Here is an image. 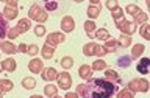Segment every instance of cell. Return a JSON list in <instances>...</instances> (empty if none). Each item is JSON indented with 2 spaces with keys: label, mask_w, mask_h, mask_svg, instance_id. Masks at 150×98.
I'll use <instances>...</instances> for the list:
<instances>
[{
  "label": "cell",
  "mask_w": 150,
  "mask_h": 98,
  "mask_svg": "<svg viewBox=\"0 0 150 98\" xmlns=\"http://www.w3.org/2000/svg\"><path fill=\"white\" fill-rule=\"evenodd\" d=\"M117 86L110 83L106 78H89L84 84L83 98H110L116 93Z\"/></svg>",
  "instance_id": "obj_1"
},
{
  "label": "cell",
  "mask_w": 150,
  "mask_h": 98,
  "mask_svg": "<svg viewBox=\"0 0 150 98\" xmlns=\"http://www.w3.org/2000/svg\"><path fill=\"white\" fill-rule=\"evenodd\" d=\"M28 19H30V20H36L39 23H44V22H47V19H49V13H47L41 5L33 3L30 6V9H28Z\"/></svg>",
  "instance_id": "obj_2"
},
{
  "label": "cell",
  "mask_w": 150,
  "mask_h": 98,
  "mask_svg": "<svg viewBox=\"0 0 150 98\" xmlns=\"http://www.w3.org/2000/svg\"><path fill=\"white\" fill-rule=\"evenodd\" d=\"M127 89L131 90L133 93H138V92H149V81L145 78H136V79H131V81L127 84Z\"/></svg>",
  "instance_id": "obj_3"
},
{
  "label": "cell",
  "mask_w": 150,
  "mask_h": 98,
  "mask_svg": "<svg viewBox=\"0 0 150 98\" xmlns=\"http://www.w3.org/2000/svg\"><path fill=\"white\" fill-rule=\"evenodd\" d=\"M83 53L84 56H98V58H102V56L106 55V50L103 48V45H98L96 42H89L83 47Z\"/></svg>",
  "instance_id": "obj_4"
},
{
  "label": "cell",
  "mask_w": 150,
  "mask_h": 98,
  "mask_svg": "<svg viewBox=\"0 0 150 98\" xmlns=\"http://www.w3.org/2000/svg\"><path fill=\"white\" fill-rule=\"evenodd\" d=\"M116 27L119 28V30H120L122 33H124V34H128V36L134 34V33H136V30H138V25H136L134 22L125 20L124 17H122V19H119V20H116Z\"/></svg>",
  "instance_id": "obj_5"
},
{
  "label": "cell",
  "mask_w": 150,
  "mask_h": 98,
  "mask_svg": "<svg viewBox=\"0 0 150 98\" xmlns=\"http://www.w3.org/2000/svg\"><path fill=\"white\" fill-rule=\"evenodd\" d=\"M56 81H58V87L63 89V90H67V89L72 87V78L67 72H61L56 76Z\"/></svg>",
  "instance_id": "obj_6"
},
{
  "label": "cell",
  "mask_w": 150,
  "mask_h": 98,
  "mask_svg": "<svg viewBox=\"0 0 150 98\" xmlns=\"http://www.w3.org/2000/svg\"><path fill=\"white\" fill-rule=\"evenodd\" d=\"M66 41V36H64V33H58V31H55V33H50L49 36L45 37V42L47 44H50V45H59V44H63V42Z\"/></svg>",
  "instance_id": "obj_7"
},
{
  "label": "cell",
  "mask_w": 150,
  "mask_h": 98,
  "mask_svg": "<svg viewBox=\"0 0 150 98\" xmlns=\"http://www.w3.org/2000/svg\"><path fill=\"white\" fill-rule=\"evenodd\" d=\"M61 30H63V33H72L75 30V20L72 16H64L63 19H61Z\"/></svg>",
  "instance_id": "obj_8"
},
{
  "label": "cell",
  "mask_w": 150,
  "mask_h": 98,
  "mask_svg": "<svg viewBox=\"0 0 150 98\" xmlns=\"http://www.w3.org/2000/svg\"><path fill=\"white\" fill-rule=\"evenodd\" d=\"M103 78H106L110 83H112L114 86H120L122 84V78L119 76V73L116 72V70H112V69H105V76Z\"/></svg>",
  "instance_id": "obj_9"
},
{
  "label": "cell",
  "mask_w": 150,
  "mask_h": 98,
  "mask_svg": "<svg viewBox=\"0 0 150 98\" xmlns=\"http://www.w3.org/2000/svg\"><path fill=\"white\" fill-rule=\"evenodd\" d=\"M56 76H58V72L56 69L53 67H47V69H42L41 72V78L47 83H52V81H56Z\"/></svg>",
  "instance_id": "obj_10"
},
{
  "label": "cell",
  "mask_w": 150,
  "mask_h": 98,
  "mask_svg": "<svg viewBox=\"0 0 150 98\" xmlns=\"http://www.w3.org/2000/svg\"><path fill=\"white\" fill-rule=\"evenodd\" d=\"M42 69H44V62H42L41 59H38L33 56V59L28 62V70H30L31 73H41Z\"/></svg>",
  "instance_id": "obj_11"
},
{
  "label": "cell",
  "mask_w": 150,
  "mask_h": 98,
  "mask_svg": "<svg viewBox=\"0 0 150 98\" xmlns=\"http://www.w3.org/2000/svg\"><path fill=\"white\" fill-rule=\"evenodd\" d=\"M0 50L6 55H14L17 53V47L9 41H0Z\"/></svg>",
  "instance_id": "obj_12"
},
{
  "label": "cell",
  "mask_w": 150,
  "mask_h": 98,
  "mask_svg": "<svg viewBox=\"0 0 150 98\" xmlns=\"http://www.w3.org/2000/svg\"><path fill=\"white\" fill-rule=\"evenodd\" d=\"M2 14H3V17L6 19V20H13V19L17 17L19 9H17V6H5Z\"/></svg>",
  "instance_id": "obj_13"
},
{
  "label": "cell",
  "mask_w": 150,
  "mask_h": 98,
  "mask_svg": "<svg viewBox=\"0 0 150 98\" xmlns=\"http://www.w3.org/2000/svg\"><path fill=\"white\" fill-rule=\"evenodd\" d=\"M149 69H150V59L149 58H142L138 62V65H136V70H138V73H141V75H147Z\"/></svg>",
  "instance_id": "obj_14"
},
{
  "label": "cell",
  "mask_w": 150,
  "mask_h": 98,
  "mask_svg": "<svg viewBox=\"0 0 150 98\" xmlns=\"http://www.w3.org/2000/svg\"><path fill=\"white\" fill-rule=\"evenodd\" d=\"M105 44H103V48L106 50V53H114V51H117L119 48H117V42H116V39L114 37H108L106 41H103Z\"/></svg>",
  "instance_id": "obj_15"
},
{
  "label": "cell",
  "mask_w": 150,
  "mask_h": 98,
  "mask_svg": "<svg viewBox=\"0 0 150 98\" xmlns=\"http://www.w3.org/2000/svg\"><path fill=\"white\" fill-rule=\"evenodd\" d=\"M92 72H94V70L91 69V65H88V64L80 65V69H78V75L83 79H86V81H88L89 78H92Z\"/></svg>",
  "instance_id": "obj_16"
},
{
  "label": "cell",
  "mask_w": 150,
  "mask_h": 98,
  "mask_svg": "<svg viewBox=\"0 0 150 98\" xmlns=\"http://www.w3.org/2000/svg\"><path fill=\"white\" fill-rule=\"evenodd\" d=\"M116 42H117V48H127V47H130L131 45V37L128 36V34H122L116 39Z\"/></svg>",
  "instance_id": "obj_17"
},
{
  "label": "cell",
  "mask_w": 150,
  "mask_h": 98,
  "mask_svg": "<svg viewBox=\"0 0 150 98\" xmlns=\"http://www.w3.org/2000/svg\"><path fill=\"white\" fill-rule=\"evenodd\" d=\"M41 55H42V58H44V59H52V58H53V55H55V47L45 42L44 47L41 48Z\"/></svg>",
  "instance_id": "obj_18"
},
{
  "label": "cell",
  "mask_w": 150,
  "mask_h": 98,
  "mask_svg": "<svg viewBox=\"0 0 150 98\" xmlns=\"http://www.w3.org/2000/svg\"><path fill=\"white\" fill-rule=\"evenodd\" d=\"M14 89V83L11 79H0V97L3 95L5 92H9Z\"/></svg>",
  "instance_id": "obj_19"
},
{
  "label": "cell",
  "mask_w": 150,
  "mask_h": 98,
  "mask_svg": "<svg viewBox=\"0 0 150 98\" xmlns=\"http://www.w3.org/2000/svg\"><path fill=\"white\" fill-rule=\"evenodd\" d=\"M16 27H17L19 33H21V34H23V33H27V31L31 28V20H30V19H21Z\"/></svg>",
  "instance_id": "obj_20"
},
{
  "label": "cell",
  "mask_w": 150,
  "mask_h": 98,
  "mask_svg": "<svg viewBox=\"0 0 150 98\" xmlns=\"http://www.w3.org/2000/svg\"><path fill=\"white\" fill-rule=\"evenodd\" d=\"M97 30V25L94 20H86L84 22V31H86L88 37H91V39H94V33H96Z\"/></svg>",
  "instance_id": "obj_21"
},
{
  "label": "cell",
  "mask_w": 150,
  "mask_h": 98,
  "mask_svg": "<svg viewBox=\"0 0 150 98\" xmlns=\"http://www.w3.org/2000/svg\"><path fill=\"white\" fill-rule=\"evenodd\" d=\"M44 95L49 97V98H56V97H58V87L53 86L52 83H49L44 87Z\"/></svg>",
  "instance_id": "obj_22"
},
{
  "label": "cell",
  "mask_w": 150,
  "mask_h": 98,
  "mask_svg": "<svg viewBox=\"0 0 150 98\" xmlns=\"http://www.w3.org/2000/svg\"><path fill=\"white\" fill-rule=\"evenodd\" d=\"M2 67H3V70H5V72H9V73H13L14 70H16L17 64H16V61H14V59L8 58V59L2 61Z\"/></svg>",
  "instance_id": "obj_23"
},
{
  "label": "cell",
  "mask_w": 150,
  "mask_h": 98,
  "mask_svg": "<svg viewBox=\"0 0 150 98\" xmlns=\"http://www.w3.org/2000/svg\"><path fill=\"white\" fill-rule=\"evenodd\" d=\"M100 11H102V6H100V5H91V6L88 8L86 13H88V17L94 20V19H97L98 16H100Z\"/></svg>",
  "instance_id": "obj_24"
},
{
  "label": "cell",
  "mask_w": 150,
  "mask_h": 98,
  "mask_svg": "<svg viewBox=\"0 0 150 98\" xmlns=\"http://www.w3.org/2000/svg\"><path fill=\"white\" fill-rule=\"evenodd\" d=\"M6 33H8V20L0 13V41H3V37H6Z\"/></svg>",
  "instance_id": "obj_25"
},
{
  "label": "cell",
  "mask_w": 150,
  "mask_h": 98,
  "mask_svg": "<svg viewBox=\"0 0 150 98\" xmlns=\"http://www.w3.org/2000/svg\"><path fill=\"white\" fill-rule=\"evenodd\" d=\"M149 20V16H147V13H144L142 9H141L139 13H136L134 16H133V22L136 23V25H141V23H145Z\"/></svg>",
  "instance_id": "obj_26"
},
{
  "label": "cell",
  "mask_w": 150,
  "mask_h": 98,
  "mask_svg": "<svg viewBox=\"0 0 150 98\" xmlns=\"http://www.w3.org/2000/svg\"><path fill=\"white\" fill-rule=\"evenodd\" d=\"M110 37V31L106 28H97L96 33H94V39H98V41H106Z\"/></svg>",
  "instance_id": "obj_27"
},
{
  "label": "cell",
  "mask_w": 150,
  "mask_h": 98,
  "mask_svg": "<svg viewBox=\"0 0 150 98\" xmlns=\"http://www.w3.org/2000/svg\"><path fill=\"white\" fill-rule=\"evenodd\" d=\"M144 50H145L144 44H136V45H133V50H131V59H138L139 56L144 53Z\"/></svg>",
  "instance_id": "obj_28"
},
{
  "label": "cell",
  "mask_w": 150,
  "mask_h": 98,
  "mask_svg": "<svg viewBox=\"0 0 150 98\" xmlns=\"http://www.w3.org/2000/svg\"><path fill=\"white\" fill-rule=\"evenodd\" d=\"M116 62H117V65H119V67H122V69H127V67H130V64H131V56H127V55H124V56H119Z\"/></svg>",
  "instance_id": "obj_29"
},
{
  "label": "cell",
  "mask_w": 150,
  "mask_h": 98,
  "mask_svg": "<svg viewBox=\"0 0 150 98\" xmlns=\"http://www.w3.org/2000/svg\"><path fill=\"white\" fill-rule=\"evenodd\" d=\"M22 87L27 89V90H31V89L36 87V79L31 78V76H27L22 79Z\"/></svg>",
  "instance_id": "obj_30"
},
{
  "label": "cell",
  "mask_w": 150,
  "mask_h": 98,
  "mask_svg": "<svg viewBox=\"0 0 150 98\" xmlns=\"http://www.w3.org/2000/svg\"><path fill=\"white\" fill-rule=\"evenodd\" d=\"M59 64H61V67H63V69L69 70V69L74 67V59L70 58V56H63V58L59 59Z\"/></svg>",
  "instance_id": "obj_31"
},
{
  "label": "cell",
  "mask_w": 150,
  "mask_h": 98,
  "mask_svg": "<svg viewBox=\"0 0 150 98\" xmlns=\"http://www.w3.org/2000/svg\"><path fill=\"white\" fill-rule=\"evenodd\" d=\"M44 2V9L47 13L49 11H55L58 8V0H42Z\"/></svg>",
  "instance_id": "obj_32"
},
{
  "label": "cell",
  "mask_w": 150,
  "mask_h": 98,
  "mask_svg": "<svg viewBox=\"0 0 150 98\" xmlns=\"http://www.w3.org/2000/svg\"><path fill=\"white\" fill-rule=\"evenodd\" d=\"M124 14L125 13H124V9H122L120 6H116L114 9H111V16H112V19H114V22L124 17Z\"/></svg>",
  "instance_id": "obj_33"
},
{
  "label": "cell",
  "mask_w": 150,
  "mask_h": 98,
  "mask_svg": "<svg viewBox=\"0 0 150 98\" xmlns=\"http://www.w3.org/2000/svg\"><path fill=\"white\" fill-rule=\"evenodd\" d=\"M139 33H141V36H142L144 39L150 41V25H147V22H145V23H142V27H141Z\"/></svg>",
  "instance_id": "obj_34"
},
{
  "label": "cell",
  "mask_w": 150,
  "mask_h": 98,
  "mask_svg": "<svg viewBox=\"0 0 150 98\" xmlns=\"http://www.w3.org/2000/svg\"><path fill=\"white\" fill-rule=\"evenodd\" d=\"M91 69H92V70H105V69H106V62L100 58V59L94 61V64L91 65Z\"/></svg>",
  "instance_id": "obj_35"
},
{
  "label": "cell",
  "mask_w": 150,
  "mask_h": 98,
  "mask_svg": "<svg viewBox=\"0 0 150 98\" xmlns=\"http://www.w3.org/2000/svg\"><path fill=\"white\" fill-rule=\"evenodd\" d=\"M117 97H119V98H133V97H134V93L125 87V89H122L120 92H117Z\"/></svg>",
  "instance_id": "obj_36"
},
{
  "label": "cell",
  "mask_w": 150,
  "mask_h": 98,
  "mask_svg": "<svg viewBox=\"0 0 150 98\" xmlns=\"http://www.w3.org/2000/svg\"><path fill=\"white\" fill-rule=\"evenodd\" d=\"M38 51H41V50H39V47H38L36 44H30L27 47V55H30V56H36Z\"/></svg>",
  "instance_id": "obj_37"
},
{
  "label": "cell",
  "mask_w": 150,
  "mask_h": 98,
  "mask_svg": "<svg viewBox=\"0 0 150 98\" xmlns=\"http://www.w3.org/2000/svg\"><path fill=\"white\" fill-rule=\"evenodd\" d=\"M139 11H141V8L138 6V5H127L124 13H128V14H131V16H134V14L139 13Z\"/></svg>",
  "instance_id": "obj_38"
},
{
  "label": "cell",
  "mask_w": 150,
  "mask_h": 98,
  "mask_svg": "<svg viewBox=\"0 0 150 98\" xmlns=\"http://www.w3.org/2000/svg\"><path fill=\"white\" fill-rule=\"evenodd\" d=\"M35 34L38 37H42V36L45 34V27L44 25H36L35 27Z\"/></svg>",
  "instance_id": "obj_39"
},
{
  "label": "cell",
  "mask_w": 150,
  "mask_h": 98,
  "mask_svg": "<svg viewBox=\"0 0 150 98\" xmlns=\"http://www.w3.org/2000/svg\"><path fill=\"white\" fill-rule=\"evenodd\" d=\"M106 8L108 9H110V11H111V9H114L116 6H119V5H117V0H106Z\"/></svg>",
  "instance_id": "obj_40"
},
{
  "label": "cell",
  "mask_w": 150,
  "mask_h": 98,
  "mask_svg": "<svg viewBox=\"0 0 150 98\" xmlns=\"http://www.w3.org/2000/svg\"><path fill=\"white\" fill-rule=\"evenodd\" d=\"M27 47L25 44H21V45H17V51H21V53H27Z\"/></svg>",
  "instance_id": "obj_41"
},
{
  "label": "cell",
  "mask_w": 150,
  "mask_h": 98,
  "mask_svg": "<svg viewBox=\"0 0 150 98\" xmlns=\"http://www.w3.org/2000/svg\"><path fill=\"white\" fill-rule=\"evenodd\" d=\"M66 98H78V93L77 92H67L66 93Z\"/></svg>",
  "instance_id": "obj_42"
},
{
  "label": "cell",
  "mask_w": 150,
  "mask_h": 98,
  "mask_svg": "<svg viewBox=\"0 0 150 98\" xmlns=\"http://www.w3.org/2000/svg\"><path fill=\"white\" fill-rule=\"evenodd\" d=\"M6 6H17V0H6Z\"/></svg>",
  "instance_id": "obj_43"
},
{
  "label": "cell",
  "mask_w": 150,
  "mask_h": 98,
  "mask_svg": "<svg viewBox=\"0 0 150 98\" xmlns=\"http://www.w3.org/2000/svg\"><path fill=\"white\" fill-rule=\"evenodd\" d=\"M92 5H100V0H89Z\"/></svg>",
  "instance_id": "obj_44"
},
{
  "label": "cell",
  "mask_w": 150,
  "mask_h": 98,
  "mask_svg": "<svg viewBox=\"0 0 150 98\" xmlns=\"http://www.w3.org/2000/svg\"><path fill=\"white\" fill-rule=\"evenodd\" d=\"M3 72V67H2V62H0V73Z\"/></svg>",
  "instance_id": "obj_45"
},
{
  "label": "cell",
  "mask_w": 150,
  "mask_h": 98,
  "mask_svg": "<svg viewBox=\"0 0 150 98\" xmlns=\"http://www.w3.org/2000/svg\"><path fill=\"white\" fill-rule=\"evenodd\" d=\"M74 2H77V3H81V2H83V0H74Z\"/></svg>",
  "instance_id": "obj_46"
},
{
  "label": "cell",
  "mask_w": 150,
  "mask_h": 98,
  "mask_svg": "<svg viewBox=\"0 0 150 98\" xmlns=\"http://www.w3.org/2000/svg\"><path fill=\"white\" fill-rule=\"evenodd\" d=\"M0 2H5V3H6V0H0Z\"/></svg>",
  "instance_id": "obj_47"
}]
</instances>
